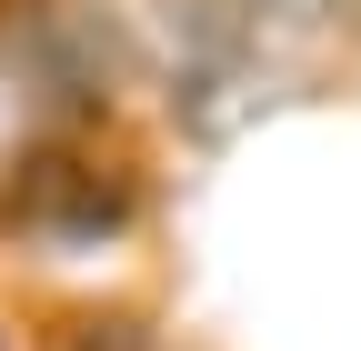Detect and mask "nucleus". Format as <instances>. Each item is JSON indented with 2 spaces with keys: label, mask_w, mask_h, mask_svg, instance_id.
<instances>
[{
  "label": "nucleus",
  "mask_w": 361,
  "mask_h": 351,
  "mask_svg": "<svg viewBox=\"0 0 361 351\" xmlns=\"http://www.w3.org/2000/svg\"><path fill=\"white\" fill-rule=\"evenodd\" d=\"M251 11H271V20H311V11H331V0H251Z\"/></svg>",
  "instance_id": "nucleus-1"
}]
</instances>
